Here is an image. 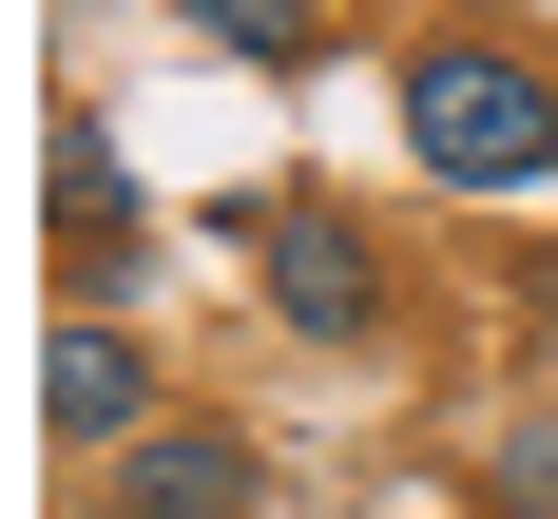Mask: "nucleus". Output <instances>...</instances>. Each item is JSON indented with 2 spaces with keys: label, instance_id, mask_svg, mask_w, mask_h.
<instances>
[{
  "label": "nucleus",
  "instance_id": "6",
  "mask_svg": "<svg viewBox=\"0 0 558 519\" xmlns=\"http://www.w3.org/2000/svg\"><path fill=\"white\" fill-rule=\"evenodd\" d=\"M173 20H193V39H213V58H270V77H289V58H308V0H173Z\"/></svg>",
  "mask_w": 558,
  "mask_h": 519
},
{
  "label": "nucleus",
  "instance_id": "5",
  "mask_svg": "<svg viewBox=\"0 0 558 519\" xmlns=\"http://www.w3.org/2000/svg\"><path fill=\"white\" fill-rule=\"evenodd\" d=\"M39 231L77 250V270H135V173H116L77 115H58V212H39Z\"/></svg>",
  "mask_w": 558,
  "mask_h": 519
},
{
  "label": "nucleus",
  "instance_id": "7",
  "mask_svg": "<svg viewBox=\"0 0 558 519\" xmlns=\"http://www.w3.org/2000/svg\"><path fill=\"white\" fill-rule=\"evenodd\" d=\"M501 519H558V423H520V443H501Z\"/></svg>",
  "mask_w": 558,
  "mask_h": 519
},
{
  "label": "nucleus",
  "instance_id": "4",
  "mask_svg": "<svg viewBox=\"0 0 558 519\" xmlns=\"http://www.w3.org/2000/svg\"><path fill=\"white\" fill-rule=\"evenodd\" d=\"M39 423L58 443H155V366H135L116 328H58L39 346Z\"/></svg>",
  "mask_w": 558,
  "mask_h": 519
},
{
  "label": "nucleus",
  "instance_id": "2",
  "mask_svg": "<svg viewBox=\"0 0 558 519\" xmlns=\"http://www.w3.org/2000/svg\"><path fill=\"white\" fill-rule=\"evenodd\" d=\"M251 250H270V308H289L308 346H366V328H386V270H366L347 212H251Z\"/></svg>",
  "mask_w": 558,
  "mask_h": 519
},
{
  "label": "nucleus",
  "instance_id": "3",
  "mask_svg": "<svg viewBox=\"0 0 558 519\" xmlns=\"http://www.w3.org/2000/svg\"><path fill=\"white\" fill-rule=\"evenodd\" d=\"M116 519H270V461L231 423H155V443H116Z\"/></svg>",
  "mask_w": 558,
  "mask_h": 519
},
{
  "label": "nucleus",
  "instance_id": "1",
  "mask_svg": "<svg viewBox=\"0 0 558 519\" xmlns=\"http://www.w3.org/2000/svg\"><path fill=\"white\" fill-rule=\"evenodd\" d=\"M404 155L444 193H539L558 173V77L501 39H404Z\"/></svg>",
  "mask_w": 558,
  "mask_h": 519
}]
</instances>
